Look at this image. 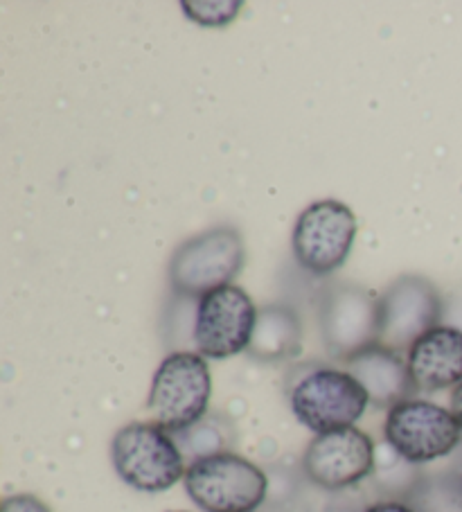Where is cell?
<instances>
[{"label":"cell","mask_w":462,"mask_h":512,"mask_svg":"<svg viewBox=\"0 0 462 512\" xmlns=\"http://www.w3.org/2000/svg\"><path fill=\"white\" fill-rule=\"evenodd\" d=\"M312 512H357V510L350 506H336V503H327V506H321Z\"/></svg>","instance_id":"cell-21"},{"label":"cell","mask_w":462,"mask_h":512,"mask_svg":"<svg viewBox=\"0 0 462 512\" xmlns=\"http://www.w3.org/2000/svg\"><path fill=\"white\" fill-rule=\"evenodd\" d=\"M345 370L363 386L370 404L377 409L390 411L397 404L413 400L417 393L402 352L390 350L381 343L345 361Z\"/></svg>","instance_id":"cell-13"},{"label":"cell","mask_w":462,"mask_h":512,"mask_svg":"<svg viewBox=\"0 0 462 512\" xmlns=\"http://www.w3.org/2000/svg\"><path fill=\"white\" fill-rule=\"evenodd\" d=\"M302 323L291 307L282 303L266 305L257 316V328L251 341V357L260 361H282L300 355Z\"/></svg>","instance_id":"cell-14"},{"label":"cell","mask_w":462,"mask_h":512,"mask_svg":"<svg viewBox=\"0 0 462 512\" xmlns=\"http://www.w3.org/2000/svg\"><path fill=\"white\" fill-rule=\"evenodd\" d=\"M384 438L404 461L424 465L456 452L462 427L451 409L413 397L388 411Z\"/></svg>","instance_id":"cell-8"},{"label":"cell","mask_w":462,"mask_h":512,"mask_svg":"<svg viewBox=\"0 0 462 512\" xmlns=\"http://www.w3.org/2000/svg\"><path fill=\"white\" fill-rule=\"evenodd\" d=\"M172 512H185V510H172Z\"/></svg>","instance_id":"cell-22"},{"label":"cell","mask_w":462,"mask_h":512,"mask_svg":"<svg viewBox=\"0 0 462 512\" xmlns=\"http://www.w3.org/2000/svg\"><path fill=\"white\" fill-rule=\"evenodd\" d=\"M242 0H183L181 10L203 28H226L242 12Z\"/></svg>","instance_id":"cell-17"},{"label":"cell","mask_w":462,"mask_h":512,"mask_svg":"<svg viewBox=\"0 0 462 512\" xmlns=\"http://www.w3.org/2000/svg\"><path fill=\"white\" fill-rule=\"evenodd\" d=\"M176 443H179L185 461H199V458H206L212 454L228 452V434L226 427H221L217 418H203L197 425L181 431V434H174Z\"/></svg>","instance_id":"cell-15"},{"label":"cell","mask_w":462,"mask_h":512,"mask_svg":"<svg viewBox=\"0 0 462 512\" xmlns=\"http://www.w3.org/2000/svg\"><path fill=\"white\" fill-rule=\"evenodd\" d=\"M0 512H52V510L39 497L23 492V494L5 497L3 506H0Z\"/></svg>","instance_id":"cell-18"},{"label":"cell","mask_w":462,"mask_h":512,"mask_svg":"<svg viewBox=\"0 0 462 512\" xmlns=\"http://www.w3.org/2000/svg\"><path fill=\"white\" fill-rule=\"evenodd\" d=\"M377 447L372 438L357 427L318 434L302 456V472L316 488L341 492L354 488L375 472Z\"/></svg>","instance_id":"cell-11"},{"label":"cell","mask_w":462,"mask_h":512,"mask_svg":"<svg viewBox=\"0 0 462 512\" xmlns=\"http://www.w3.org/2000/svg\"><path fill=\"white\" fill-rule=\"evenodd\" d=\"M185 492L203 512H255L269 497V476L235 452L199 458L185 472Z\"/></svg>","instance_id":"cell-4"},{"label":"cell","mask_w":462,"mask_h":512,"mask_svg":"<svg viewBox=\"0 0 462 512\" xmlns=\"http://www.w3.org/2000/svg\"><path fill=\"white\" fill-rule=\"evenodd\" d=\"M451 413L456 416L462 427V382L451 391Z\"/></svg>","instance_id":"cell-20"},{"label":"cell","mask_w":462,"mask_h":512,"mask_svg":"<svg viewBox=\"0 0 462 512\" xmlns=\"http://www.w3.org/2000/svg\"><path fill=\"white\" fill-rule=\"evenodd\" d=\"M212 375L208 359L194 350L170 352L151 379L147 411L151 422L170 434H181L208 416Z\"/></svg>","instance_id":"cell-1"},{"label":"cell","mask_w":462,"mask_h":512,"mask_svg":"<svg viewBox=\"0 0 462 512\" xmlns=\"http://www.w3.org/2000/svg\"><path fill=\"white\" fill-rule=\"evenodd\" d=\"M357 231V217L343 201L321 199L309 203L293 226V258L305 271L327 276L350 258Z\"/></svg>","instance_id":"cell-7"},{"label":"cell","mask_w":462,"mask_h":512,"mask_svg":"<svg viewBox=\"0 0 462 512\" xmlns=\"http://www.w3.org/2000/svg\"><path fill=\"white\" fill-rule=\"evenodd\" d=\"M246 262L242 233L233 226H215L190 237L174 251L170 285L183 298H201L233 285Z\"/></svg>","instance_id":"cell-5"},{"label":"cell","mask_w":462,"mask_h":512,"mask_svg":"<svg viewBox=\"0 0 462 512\" xmlns=\"http://www.w3.org/2000/svg\"><path fill=\"white\" fill-rule=\"evenodd\" d=\"M444 303L431 280L402 276L379 296V343L395 352H408L413 343L442 325Z\"/></svg>","instance_id":"cell-10"},{"label":"cell","mask_w":462,"mask_h":512,"mask_svg":"<svg viewBox=\"0 0 462 512\" xmlns=\"http://www.w3.org/2000/svg\"><path fill=\"white\" fill-rule=\"evenodd\" d=\"M260 310L242 287L228 285L197 300L192 321L194 352L206 359H230L251 348Z\"/></svg>","instance_id":"cell-6"},{"label":"cell","mask_w":462,"mask_h":512,"mask_svg":"<svg viewBox=\"0 0 462 512\" xmlns=\"http://www.w3.org/2000/svg\"><path fill=\"white\" fill-rule=\"evenodd\" d=\"M363 512H417V510L411 506V503H406V501L388 499V501L370 503L368 508H363Z\"/></svg>","instance_id":"cell-19"},{"label":"cell","mask_w":462,"mask_h":512,"mask_svg":"<svg viewBox=\"0 0 462 512\" xmlns=\"http://www.w3.org/2000/svg\"><path fill=\"white\" fill-rule=\"evenodd\" d=\"M408 373L422 393H438L462 382V330L453 325L422 334L406 352Z\"/></svg>","instance_id":"cell-12"},{"label":"cell","mask_w":462,"mask_h":512,"mask_svg":"<svg viewBox=\"0 0 462 512\" xmlns=\"http://www.w3.org/2000/svg\"><path fill=\"white\" fill-rule=\"evenodd\" d=\"M411 499L417 512H462V492L453 474L422 479Z\"/></svg>","instance_id":"cell-16"},{"label":"cell","mask_w":462,"mask_h":512,"mask_svg":"<svg viewBox=\"0 0 462 512\" xmlns=\"http://www.w3.org/2000/svg\"><path fill=\"white\" fill-rule=\"evenodd\" d=\"M368 404V393L345 368L312 366L289 384L291 413L316 436L354 427Z\"/></svg>","instance_id":"cell-3"},{"label":"cell","mask_w":462,"mask_h":512,"mask_svg":"<svg viewBox=\"0 0 462 512\" xmlns=\"http://www.w3.org/2000/svg\"><path fill=\"white\" fill-rule=\"evenodd\" d=\"M111 461L129 488L149 494L172 490L188 472L176 438L156 422H129L115 431Z\"/></svg>","instance_id":"cell-2"},{"label":"cell","mask_w":462,"mask_h":512,"mask_svg":"<svg viewBox=\"0 0 462 512\" xmlns=\"http://www.w3.org/2000/svg\"><path fill=\"white\" fill-rule=\"evenodd\" d=\"M321 334L330 357L343 364L379 343V296L368 287L341 282L323 296Z\"/></svg>","instance_id":"cell-9"}]
</instances>
